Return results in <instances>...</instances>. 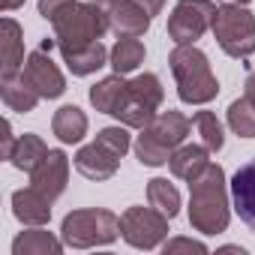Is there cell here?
Returning <instances> with one entry per match:
<instances>
[{
	"instance_id": "cell-23",
	"label": "cell",
	"mask_w": 255,
	"mask_h": 255,
	"mask_svg": "<svg viewBox=\"0 0 255 255\" xmlns=\"http://www.w3.org/2000/svg\"><path fill=\"white\" fill-rule=\"evenodd\" d=\"M126 84H129V81H126L120 72H114V75L102 78L99 84H93V87H90V102H93V108H96V111H102V114H111V111H114V105L120 102V96H123Z\"/></svg>"
},
{
	"instance_id": "cell-7",
	"label": "cell",
	"mask_w": 255,
	"mask_h": 255,
	"mask_svg": "<svg viewBox=\"0 0 255 255\" xmlns=\"http://www.w3.org/2000/svg\"><path fill=\"white\" fill-rule=\"evenodd\" d=\"M210 30L216 36L219 48L234 60H246L255 51V18L240 3H222L213 15Z\"/></svg>"
},
{
	"instance_id": "cell-6",
	"label": "cell",
	"mask_w": 255,
	"mask_h": 255,
	"mask_svg": "<svg viewBox=\"0 0 255 255\" xmlns=\"http://www.w3.org/2000/svg\"><path fill=\"white\" fill-rule=\"evenodd\" d=\"M162 84L153 72H144L138 78H132L126 84L120 102L114 105L111 117H117L123 126H129V129H144V126L156 117L159 105H162Z\"/></svg>"
},
{
	"instance_id": "cell-34",
	"label": "cell",
	"mask_w": 255,
	"mask_h": 255,
	"mask_svg": "<svg viewBox=\"0 0 255 255\" xmlns=\"http://www.w3.org/2000/svg\"><path fill=\"white\" fill-rule=\"evenodd\" d=\"M87 3H96V6H102V9H111L114 3H120V0H87Z\"/></svg>"
},
{
	"instance_id": "cell-10",
	"label": "cell",
	"mask_w": 255,
	"mask_h": 255,
	"mask_svg": "<svg viewBox=\"0 0 255 255\" xmlns=\"http://www.w3.org/2000/svg\"><path fill=\"white\" fill-rule=\"evenodd\" d=\"M21 75L30 81V87H33L42 99H57V96H63V90H66L63 72L57 69V63H54V60L48 57V51H42V48L27 54Z\"/></svg>"
},
{
	"instance_id": "cell-9",
	"label": "cell",
	"mask_w": 255,
	"mask_h": 255,
	"mask_svg": "<svg viewBox=\"0 0 255 255\" xmlns=\"http://www.w3.org/2000/svg\"><path fill=\"white\" fill-rule=\"evenodd\" d=\"M213 15H216L213 0H180L168 15V36L174 39V45L195 42L213 27Z\"/></svg>"
},
{
	"instance_id": "cell-33",
	"label": "cell",
	"mask_w": 255,
	"mask_h": 255,
	"mask_svg": "<svg viewBox=\"0 0 255 255\" xmlns=\"http://www.w3.org/2000/svg\"><path fill=\"white\" fill-rule=\"evenodd\" d=\"M243 96H249V99L255 102V72H252V75L246 78V93H243Z\"/></svg>"
},
{
	"instance_id": "cell-35",
	"label": "cell",
	"mask_w": 255,
	"mask_h": 255,
	"mask_svg": "<svg viewBox=\"0 0 255 255\" xmlns=\"http://www.w3.org/2000/svg\"><path fill=\"white\" fill-rule=\"evenodd\" d=\"M222 3H240V6H246L249 0H222Z\"/></svg>"
},
{
	"instance_id": "cell-13",
	"label": "cell",
	"mask_w": 255,
	"mask_h": 255,
	"mask_svg": "<svg viewBox=\"0 0 255 255\" xmlns=\"http://www.w3.org/2000/svg\"><path fill=\"white\" fill-rule=\"evenodd\" d=\"M150 21H153V15L147 12L141 0H120V3H114L108 9V24L117 33V39L120 36H144L150 30Z\"/></svg>"
},
{
	"instance_id": "cell-22",
	"label": "cell",
	"mask_w": 255,
	"mask_h": 255,
	"mask_svg": "<svg viewBox=\"0 0 255 255\" xmlns=\"http://www.w3.org/2000/svg\"><path fill=\"white\" fill-rule=\"evenodd\" d=\"M45 153H48V147H45V141L39 138V135H33V132H27V135H21L18 141H15V150H12V156H9V162L18 168V171H24V174H30L42 159H45Z\"/></svg>"
},
{
	"instance_id": "cell-28",
	"label": "cell",
	"mask_w": 255,
	"mask_h": 255,
	"mask_svg": "<svg viewBox=\"0 0 255 255\" xmlns=\"http://www.w3.org/2000/svg\"><path fill=\"white\" fill-rule=\"evenodd\" d=\"M75 6V0H39V15L45 18V21H54V18H60L66 9H72Z\"/></svg>"
},
{
	"instance_id": "cell-3",
	"label": "cell",
	"mask_w": 255,
	"mask_h": 255,
	"mask_svg": "<svg viewBox=\"0 0 255 255\" xmlns=\"http://www.w3.org/2000/svg\"><path fill=\"white\" fill-rule=\"evenodd\" d=\"M189 129H192V120L186 117V114H180V111H162V114H156L144 129H141V135H138V141H135V156H138V162L141 165H150V168H159V165H165L168 159H171V153L186 141V135H189Z\"/></svg>"
},
{
	"instance_id": "cell-19",
	"label": "cell",
	"mask_w": 255,
	"mask_h": 255,
	"mask_svg": "<svg viewBox=\"0 0 255 255\" xmlns=\"http://www.w3.org/2000/svg\"><path fill=\"white\" fill-rule=\"evenodd\" d=\"M63 246V237L57 240L51 231H42V225H33L30 231H21L12 240V255H57Z\"/></svg>"
},
{
	"instance_id": "cell-31",
	"label": "cell",
	"mask_w": 255,
	"mask_h": 255,
	"mask_svg": "<svg viewBox=\"0 0 255 255\" xmlns=\"http://www.w3.org/2000/svg\"><path fill=\"white\" fill-rule=\"evenodd\" d=\"M141 3L147 6V12H150V15H159V9L165 6V0H141Z\"/></svg>"
},
{
	"instance_id": "cell-18",
	"label": "cell",
	"mask_w": 255,
	"mask_h": 255,
	"mask_svg": "<svg viewBox=\"0 0 255 255\" xmlns=\"http://www.w3.org/2000/svg\"><path fill=\"white\" fill-rule=\"evenodd\" d=\"M51 129L60 144H78L87 135V114L78 105H60L51 117Z\"/></svg>"
},
{
	"instance_id": "cell-24",
	"label": "cell",
	"mask_w": 255,
	"mask_h": 255,
	"mask_svg": "<svg viewBox=\"0 0 255 255\" xmlns=\"http://www.w3.org/2000/svg\"><path fill=\"white\" fill-rule=\"evenodd\" d=\"M108 54L111 51H105L102 42H93V45H87L81 51L63 54V60H66V66H69L72 75H90V72H96V69H102L108 63Z\"/></svg>"
},
{
	"instance_id": "cell-26",
	"label": "cell",
	"mask_w": 255,
	"mask_h": 255,
	"mask_svg": "<svg viewBox=\"0 0 255 255\" xmlns=\"http://www.w3.org/2000/svg\"><path fill=\"white\" fill-rule=\"evenodd\" d=\"M228 126L240 138H255V102L249 96H240L228 105Z\"/></svg>"
},
{
	"instance_id": "cell-12",
	"label": "cell",
	"mask_w": 255,
	"mask_h": 255,
	"mask_svg": "<svg viewBox=\"0 0 255 255\" xmlns=\"http://www.w3.org/2000/svg\"><path fill=\"white\" fill-rule=\"evenodd\" d=\"M75 171L81 174V177H87V180H111L114 174H117V165H120V156L117 153H111L105 144H99L96 138H93V144H84L78 153H75Z\"/></svg>"
},
{
	"instance_id": "cell-8",
	"label": "cell",
	"mask_w": 255,
	"mask_h": 255,
	"mask_svg": "<svg viewBox=\"0 0 255 255\" xmlns=\"http://www.w3.org/2000/svg\"><path fill=\"white\" fill-rule=\"evenodd\" d=\"M120 237L135 249H156L168 237V216L150 207H126L120 216Z\"/></svg>"
},
{
	"instance_id": "cell-15",
	"label": "cell",
	"mask_w": 255,
	"mask_h": 255,
	"mask_svg": "<svg viewBox=\"0 0 255 255\" xmlns=\"http://www.w3.org/2000/svg\"><path fill=\"white\" fill-rule=\"evenodd\" d=\"M0 30H3V36H0V63L3 66H0V72H3V78H12L24 69V33L15 18H3Z\"/></svg>"
},
{
	"instance_id": "cell-2",
	"label": "cell",
	"mask_w": 255,
	"mask_h": 255,
	"mask_svg": "<svg viewBox=\"0 0 255 255\" xmlns=\"http://www.w3.org/2000/svg\"><path fill=\"white\" fill-rule=\"evenodd\" d=\"M174 81H177V96L189 105H204L210 99H216L219 93V81L210 69V60L201 48H195V42L186 45H174V51L168 54Z\"/></svg>"
},
{
	"instance_id": "cell-4",
	"label": "cell",
	"mask_w": 255,
	"mask_h": 255,
	"mask_svg": "<svg viewBox=\"0 0 255 255\" xmlns=\"http://www.w3.org/2000/svg\"><path fill=\"white\" fill-rule=\"evenodd\" d=\"M51 24H54V42H57L60 54L81 51V48L99 42L105 30H111L108 9H102L96 3H87V0H84V3H75L72 9H66Z\"/></svg>"
},
{
	"instance_id": "cell-20",
	"label": "cell",
	"mask_w": 255,
	"mask_h": 255,
	"mask_svg": "<svg viewBox=\"0 0 255 255\" xmlns=\"http://www.w3.org/2000/svg\"><path fill=\"white\" fill-rule=\"evenodd\" d=\"M144 57H147V51H144V42L138 36H120L114 42L111 54H108V63H111L114 72L129 75V72H135L144 63Z\"/></svg>"
},
{
	"instance_id": "cell-25",
	"label": "cell",
	"mask_w": 255,
	"mask_h": 255,
	"mask_svg": "<svg viewBox=\"0 0 255 255\" xmlns=\"http://www.w3.org/2000/svg\"><path fill=\"white\" fill-rule=\"evenodd\" d=\"M147 201H150L156 210H162L168 219H174V216L180 213V192H177V186L168 183L165 177H153V180L147 183Z\"/></svg>"
},
{
	"instance_id": "cell-11",
	"label": "cell",
	"mask_w": 255,
	"mask_h": 255,
	"mask_svg": "<svg viewBox=\"0 0 255 255\" xmlns=\"http://www.w3.org/2000/svg\"><path fill=\"white\" fill-rule=\"evenodd\" d=\"M66 180H69V156L63 150H48L45 159L30 171V186L39 189L51 201H57L63 195Z\"/></svg>"
},
{
	"instance_id": "cell-32",
	"label": "cell",
	"mask_w": 255,
	"mask_h": 255,
	"mask_svg": "<svg viewBox=\"0 0 255 255\" xmlns=\"http://www.w3.org/2000/svg\"><path fill=\"white\" fill-rule=\"evenodd\" d=\"M18 6H24V0H0V9H3V12H12Z\"/></svg>"
},
{
	"instance_id": "cell-14",
	"label": "cell",
	"mask_w": 255,
	"mask_h": 255,
	"mask_svg": "<svg viewBox=\"0 0 255 255\" xmlns=\"http://www.w3.org/2000/svg\"><path fill=\"white\" fill-rule=\"evenodd\" d=\"M231 201H234L240 222H246L255 231V159H249L246 165L237 168V174L231 180Z\"/></svg>"
},
{
	"instance_id": "cell-1",
	"label": "cell",
	"mask_w": 255,
	"mask_h": 255,
	"mask_svg": "<svg viewBox=\"0 0 255 255\" xmlns=\"http://www.w3.org/2000/svg\"><path fill=\"white\" fill-rule=\"evenodd\" d=\"M228 192H225V171L222 165L210 162L192 183H189V225L201 234H222L228 228Z\"/></svg>"
},
{
	"instance_id": "cell-29",
	"label": "cell",
	"mask_w": 255,
	"mask_h": 255,
	"mask_svg": "<svg viewBox=\"0 0 255 255\" xmlns=\"http://www.w3.org/2000/svg\"><path fill=\"white\" fill-rule=\"evenodd\" d=\"M168 252H207V246L198 240H189V237H174L165 243V255Z\"/></svg>"
},
{
	"instance_id": "cell-27",
	"label": "cell",
	"mask_w": 255,
	"mask_h": 255,
	"mask_svg": "<svg viewBox=\"0 0 255 255\" xmlns=\"http://www.w3.org/2000/svg\"><path fill=\"white\" fill-rule=\"evenodd\" d=\"M192 126H195V132H198L201 144H204L210 153L222 150V144H225V135H222V123L216 120V114H213V111H195V117H192Z\"/></svg>"
},
{
	"instance_id": "cell-5",
	"label": "cell",
	"mask_w": 255,
	"mask_h": 255,
	"mask_svg": "<svg viewBox=\"0 0 255 255\" xmlns=\"http://www.w3.org/2000/svg\"><path fill=\"white\" fill-rule=\"evenodd\" d=\"M117 234H120V216H114L105 207L72 210L63 216V225H60V237L72 249L105 246V243H114Z\"/></svg>"
},
{
	"instance_id": "cell-16",
	"label": "cell",
	"mask_w": 255,
	"mask_h": 255,
	"mask_svg": "<svg viewBox=\"0 0 255 255\" xmlns=\"http://www.w3.org/2000/svg\"><path fill=\"white\" fill-rule=\"evenodd\" d=\"M51 198H45L39 189L27 186V189H18L12 192V213L18 222L24 225H45L51 219Z\"/></svg>"
},
{
	"instance_id": "cell-21",
	"label": "cell",
	"mask_w": 255,
	"mask_h": 255,
	"mask_svg": "<svg viewBox=\"0 0 255 255\" xmlns=\"http://www.w3.org/2000/svg\"><path fill=\"white\" fill-rule=\"evenodd\" d=\"M0 96H3V102H6L12 111H18V114L33 111L36 102L42 99V96L30 87V81H27L21 72L12 75V78H3V81H0Z\"/></svg>"
},
{
	"instance_id": "cell-17",
	"label": "cell",
	"mask_w": 255,
	"mask_h": 255,
	"mask_svg": "<svg viewBox=\"0 0 255 255\" xmlns=\"http://www.w3.org/2000/svg\"><path fill=\"white\" fill-rule=\"evenodd\" d=\"M207 147L204 144H180L174 153H171V159H168V168H171V174L177 177V180H186V183H192L207 165H210V159H207Z\"/></svg>"
},
{
	"instance_id": "cell-30",
	"label": "cell",
	"mask_w": 255,
	"mask_h": 255,
	"mask_svg": "<svg viewBox=\"0 0 255 255\" xmlns=\"http://www.w3.org/2000/svg\"><path fill=\"white\" fill-rule=\"evenodd\" d=\"M15 141H18V138H12V123H9V120H3V159H9V156H12Z\"/></svg>"
}]
</instances>
